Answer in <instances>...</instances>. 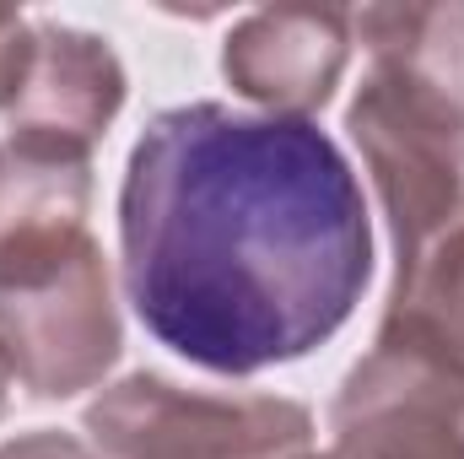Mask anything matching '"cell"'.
Instances as JSON below:
<instances>
[{
  "label": "cell",
  "mask_w": 464,
  "mask_h": 459,
  "mask_svg": "<svg viewBox=\"0 0 464 459\" xmlns=\"http://www.w3.org/2000/svg\"><path fill=\"white\" fill-rule=\"evenodd\" d=\"M119 276L146 336L206 373L303 362L372 281L362 179L314 119L173 103L124 162Z\"/></svg>",
  "instance_id": "1"
},
{
  "label": "cell",
  "mask_w": 464,
  "mask_h": 459,
  "mask_svg": "<svg viewBox=\"0 0 464 459\" xmlns=\"http://www.w3.org/2000/svg\"><path fill=\"white\" fill-rule=\"evenodd\" d=\"M103 459H341L314 449V411L286 395H206L130 373L87 405Z\"/></svg>",
  "instance_id": "2"
},
{
  "label": "cell",
  "mask_w": 464,
  "mask_h": 459,
  "mask_svg": "<svg viewBox=\"0 0 464 459\" xmlns=\"http://www.w3.org/2000/svg\"><path fill=\"white\" fill-rule=\"evenodd\" d=\"M346 130L378 184L394 238V270L464 222V119L367 65Z\"/></svg>",
  "instance_id": "3"
},
{
  "label": "cell",
  "mask_w": 464,
  "mask_h": 459,
  "mask_svg": "<svg viewBox=\"0 0 464 459\" xmlns=\"http://www.w3.org/2000/svg\"><path fill=\"white\" fill-rule=\"evenodd\" d=\"M341 459H464V367L432 346L378 336L330 405Z\"/></svg>",
  "instance_id": "4"
},
{
  "label": "cell",
  "mask_w": 464,
  "mask_h": 459,
  "mask_svg": "<svg viewBox=\"0 0 464 459\" xmlns=\"http://www.w3.org/2000/svg\"><path fill=\"white\" fill-rule=\"evenodd\" d=\"M0 351L33 400H71L103 384L119 362V308L98 243L49 281L0 292Z\"/></svg>",
  "instance_id": "5"
},
{
  "label": "cell",
  "mask_w": 464,
  "mask_h": 459,
  "mask_svg": "<svg viewBox=\"0 0 464 459\" xmlns=\"http://www.w3.org/2000/svg\"><path fill=\"white\" fill-rule=\"evenodd\" d=\"M92 151L22 135L0 141V292L38 287L65 270L87 243Z\"/></svg>",
  "instance_id": "6"
},
{
  "label": "cell",
  "mask_w": 464,
  "mask_h": 459,
  "mask_svg": "<svg viewBox=\"0 0 464 459\" xmlns=\"http://www.w3.org/2000/svg\"><path fill=\"white\" fill-rule=\"evenodd\" d=\"M351 44H356L351 11H335V5L248 11L227 33L222 76L232 82L237 98L259 103L265 114L308 119L335 98Z\"/></svg>",
  "instance_id": "7"
},
{
  "label": "cell",
  "mask_w": 464,
  "mask_h": 459,
  "mask_svg": "<svg viewBox=\"0 0 464 459\" xmlns=\"http://www.w3.org/2000/svg\"><path fill=\"white\" fill-rule=\"evenodd\" d=\"M119 109H124V65L109 49V38L71 22H38L27 82L5 114L11 130L92 151L109 135Z\"/></svg>",
  "instance_id": "8"
},
{
  "label": "cell",
  "mask_w": 464,
  "mask_h": 459,
  "mask_svg": "<svg viewBox=\"0 0 464 459\" xmlns=\"http://www.w3.org/2000/svg\"><path fill=\"white\" fill-rule=\"evenodd\" d=\"M351 33L378 71L464 119V5H362Z\"/></svg>",
  "instance_id": "9"
},
{
  "label": "cell",
  "mask_w": 464,
  "mask_h": 459,
  "mask_svg": "<svg viewBox=\"0 0 464 459\" xmlns=\"http://www.w3.org/2000/svg\"><path fill=\"white\" fill-rule=\"evenodd\" d=\"M378 336L432 346L464 367V222L394 270Z\"/></svg>",
  "instance_id": "10"
},
{
  "label": "cell",
  "mask_w": 464,
  "mask_h": 459,
  "mask_svg": "<svg viewBox=\"0 0 464 459\" xmlns=\"http://www.w3.org/2000/svg\"><path fill=\"white\" fill-rule=\"evenodd\" d=\"M33 65V22L22 11H0V114H11Z\"/></svg>",
  "instance_id": "11"
},
{
  "label": "cell",
  "mask_w": 464,
  "mask_h": 459,
  "mask_svg": "<svg viewBox=\"0 0 464 459\" xmlns=\"http://www.w3.org/2000/svg\"><path fill=\"white\" fill-rule=\"evenodd\" d=\"M0 459H103L92 454L82 438L71 433H54V427H38V433H22L11 444H0Z\"/></svg>",
  "instance_id": "12"
},
{
  "label": "cell",
  "mask_w": 464,
  "mask_h": 459,
  "mask_svg": "<svg viewBox=\"0 0 464 459\" xmlns=\"http://www.w3.org/2000/svg\"><path fill=\"white\" fill-rule=\"evenodd\" d=\"M5 389H11V362H5V351H0V411H5Z\"/></svg>",
  "instance_id": "13"
}]
</instances>
